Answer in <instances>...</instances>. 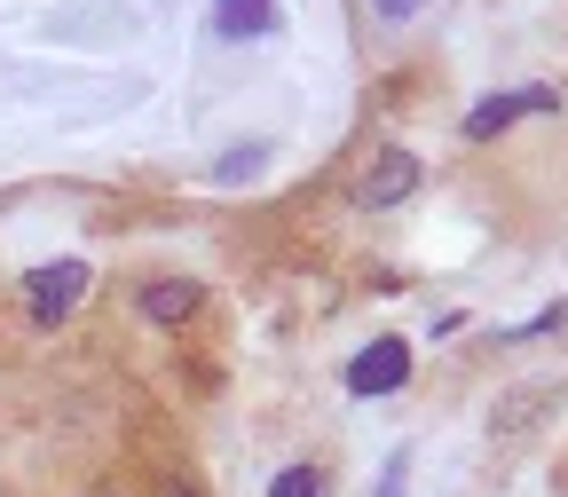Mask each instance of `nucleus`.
<instances>
[{"label":"nucleus","instance_id":"f257e3e1","mask_svg":"<svg viewBox=\"0 0 568 497\" xmlns=\"http://www.w3.org/2000/svg\"><path fill=\"white\" fill-rule=\"evenodd\" d=\"M88 284H95L88 261H48V268H32V284H24V316H32V324H63L71 308L88 301Z\"/></svg>","mask_w":568,"mask_h":497},{"label":"nucleus","instance_id":"f03ea898","mask_svg":"<svg viewBox=\"0 0 568 497\" xmlns=\"http://www.w3.org/2000/svg\"><path fill=\"white\" fill-rule=\"evenodd\" d=\"M426 182V166H418V151H379L364 174L347 182V197H355V213H387V205H403L410 190Z\"/></svg>","mask_w":568,"mask_h":497},{"label":"nucleus","instance_id":"7ed1b4c3","mask_svg":"<svg viewBox=\"0 0 568 497\" xmlns=\"http://www.w3.org/2000/svg\"><path fill=\"white\" fill-rule=\"evenodd\" d=\"M537 111L552 119V111H560V88H506V95H481L458 126H466V142H489V134H506L514 119H537Z\"/></svg>","mask_w":568,"mask_h":497},{"label":"nucleus","instance_id":"20e7f679","mask_svg":"<svg viewBox=\"0 0 568 497\" xmlns=\"http://www.w3.org/2000/svg\"><path fill=\"white\" fill-rule=\"evenodd\" d=\"M403 379H410V339H395V332L372 339V347L347 364V395H364V403H372V395H395Z\"/></svg>","mask_w":568,"mask_h":497},{"label":"nucleus","instance_id":"39448f33","mask_svg":"<svg viewBox=\"0 0 568 497\" xmlns=\"http://www.w3.org/2000/svg\"><path fill=\"white\" fill-rule=\"evenodd\" d=\"M134 308H142V324H190L197 308H205V293H197V284L190 276H151V284H142V293H134Z\"/></svg>","mask_w":568,"mask_h":497},{"label":"nucleus","instance_id":"423d86ee","mask_svg":"<svg viewBox=\"0 0 568 497\" xmlns=\"http://www.w3.org/2000/svg\"><path fill=\"white\" fill-rule=\"evenodd\" d=\"M213 24H222V40H268L284 9L276 0H213Z\"/></svg>","mask_w":568,"mask_h":497},{"label":"nucleus","instance_id":"0eeeda50","mask_svg":"<svg viewBox=\"0 0 568 497\" xmlns=\"http://www.w3.org/2000/svg\"><path fill=\"white\" fill-rule=\"evenodd\" d=\"M268 497H324V466H284L268 481Z\"/></svg>","mask_w":568,"mask_h":497},{"label":"nucleus","instance_id":"6e6552de","mask_svg":"<svg viewBox=\"0 0 568 497\" xmlns=\"http://www.w3.org/2000/svg\"><path fill=\"white\" fill-rule=\"evenodd\" d=\"M261 166H268V151H261V142H245V151H230L222 166H213V182H253Z\"/></svg>","mask_w":568,"mask_h":497},{"label":"nucleus","instance_id":"1a4fd4ad","mask_svg":"<svg viewBox=\"0 0 568 497\" xmlns=\"http://www.w3.org/2000/svg\"><path fill=\"white\" fill-rule=\"evenodd\" d=\"M379 497H403V458H387V474H379Z\"/></svg>","mask_w":568,"mask_h":497},{"label":"nucleus","instance_id":"9d476101","mask_svg":"<svg viewBox=\"0 0 568 497\" xmlns=\"http://www.w3.org/2000/svg\"><path fill=\"white\" fill-rule=\"evenodd\" d=\"M159 497H205V489H197V481H182V474H166V481H159Z\"/></svg>","mask_w":568,"mask_h":497},{"label":"nucleus","instance_id":"9b49d317","mask_svg":"<svg viewBox=\"0 0 568 497\" xmlns=\"http://www.w3.org/2000/svg\"><path fill=\"white\" fill-rule=\"evenodd\" d=\"M372 9H379V17H410V9H418V0H372Z\"/></svg>","mask_w":568,"mask_h":497}]
</instances>
